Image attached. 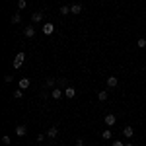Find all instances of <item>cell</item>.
<instances>
[{
	"mask_svg": "<svg viewBox=\"0 0 146 146\" xmlns=\"http://www.w3.org/2000/svg\"><path fill=\"white\" fill-rule=\"evenodd\" d=\"M23 60H25V53H18L14 58V68H20L23 64Z\"/></svg>",
	"mask_w": 146,
	"mask_h": 146,
	"instance_id": "6da1fadb",
	"label": "cell"
},
{
	"mask_svg": "<svg viewBox=\"0 0 146 146\" xmlns=\"http://www.w3.org/2000/svg\"><path fill=\"white\" fill-rule=\"evenodd\" d=\"M64 96H66L68 100H74V98H76V90H74L72 86H66V88H64Z\"/></svg>",
	"mask_w": 146,
	"mask_h": 146,
	"instance_id": "7a4b0ae2",
	"label": "cell"
},
{
	"mask_svg": "<svg viewBox=\"0 0 146 146\" xmlns=\"http://www.w3.org/2000/svg\"><path fill=\"white\" fill-rule=\"evenodd\" d=\"M53 31H55V25H53V23H51V22L43 23V33H45V35H51V33H53Z\"/></svg>",
	"mask_w": 146,
	"mask_h": 146,
	"instance_id": "3957f363",
	"label": "cell"
},
{
	"mask_svg": "<svg viewBox=\"0 0 146 146\" xmlns=\"http://www.w3.org/2000/svg\"><path fill=\"white\" fill-rule=\"evenodd\" d=\"M115 123H117V117H115V115H111V113L105 115V125H107V127H113Z\"/></svg>",
	"mask_w": 146,
	"mask_h": 146,
	"instance_id": "277c9868",
	"label": "cell"
},
{
	"mask_svg": "<svg viewBox=\"0 0 146 146\" xmlns=\"http://www.w3.org/2000/svg\"><path fill=\"white\" fill-rule=\"evenodd\" d=\"M123 136L133 138V136H135V129H133V127H125V129H123Z\"/></svg>",
	"mask_w": 146,
	"mask_h": 146,
	"instance_id": "5b68a950",
	"label": "cell"
},
{
	"mask_svg": "<svg viewBox=\"0 0 146 146\" xmlns=\"http://www.w3.org/2000/svg\"><path fill=\"white\" fill-rule=\"evenodd\" d=\"M62 94H64V92L60 90V88H55V90L51 92V98H53V100H60V98H62Z\"/></svg>",
	"mask_w": 146,
	"mask_h": 146,
	"instance_id": "8992f818",
	"label": "cell"
},
{
	"mask_svg": "<svg viewBox=\"0 0 146 146\" xmlns=\"http://www.w3.org/2000/svg\"><path fill=\"white\" fill-rule=\"evenodd\" d=\"M25 133H27V127H25V125H18V127H16V135L18 136H23Z\"/></svg>",
	"mask_w": 146,
	"mask_h": 146,
	"instance_id": "52a82bcc",
	"label": "cell"
},
{
	"mask_svg": "<svg viewBox=\"0 0 146 146\" xmlns=\"http://www.w3.org/2000/svg\"><path fill=\"white\" fill-rule=\"evenodd\" d=\"M23 35L31 39V37H33V35H35V27H31V25H29V27H25V29H23Z\"/></svg>",
	"mask_w": 146,
	"mask_h": 146,
	"instance_id": "ba28073f",
	"label": "cell"
},
{
	"mask_svg": "<svg viewBox=\"0 0 146 146\" xmlns=\"http://www.w3.org/2000/svg\"><path fill=\"white\" fill-rule=\"evenodd\" d=\"M117 84H119V80L115 78V76H109V78H107V88H115Z\"/></svg>",
	"mask_w": 146,
	"mask_h": 146,
	"instance_id": "9c48e42d",
	"label": "cell"
},
{
	"mask_svg": "<svg viewBox=\"0 0 146 146\" xmlns=\"http://www.w3.org/2000/svg\"><path fill=\"white\" fill-rule=\"evenodd\" d=\"M31 20H33L35 23H37V22H43V12H33V16H31Z\"/></svg>",
	"mask_w": 146,
	"mask_h": 146,
	"instance_id": "30bf717a",
	"label": "cell"
},
{
	"mask_svg": "<svg viewBox=\"0 0 146 146\" xmlns=\"http://www.w3.org/2000/svg\"><path fill=\"white\" fill-rule=\"evenodd\" d=\"M29 84H31V82H29V78H22V80H20V90L29 88Z\"/></svg>",
	"mask_w": 146,
	"mask_h": 146,
	"instance_id": "8fae6325",
	"label": "cell"
},
{
	"mask_svg": "<svg viewBox=\"0 0 146 146\" xmlns=\"http://www.w3.org/2000/svg\"><path fill=\"white\" fill-rule=\"evenodd\" d=\"M56 135H58V129H56V127H51V129L47 131V136H49V138H55Z\"/></svg>",
	"mask_w": 146,
	"mask_h": 146,
	"instance_id": "7c38bea8",
	"label": "cell"
},
{
	"mask_svg": "<svg viewBox=\"0 0 146 146\" xmlns=\"http://www.w3.org/2000/svg\"><path fill=\"white\" fill-rule=\"evenodd\" d=\"M82 12V4H72L70 6V14H80Z\"/></svg>",
	"mask_w": 146,
	"mask_h": 146,
	"instance_id": "4fadbf2b",
	"label": "cell"
},
{
	"mask_svg": "<svg viewBox=\"0 0 146 146\" xmlns=\"http://www.w3.org/2000/svg\"><path fill=\"white\" fill-rule=\"evenodd\" d=\"M98 100H100V101H105V100H107V92L101 90L100 94H98Z\"/></svg>",
	"mask_w": 146,
	"mask_h": 146,
	"instance_id": "5bb4252c",
	"label": "cell"
},
{
	"mask_svg": "<svg viewBox=\"0 0 146 146\" xmlns=\"http://www.w3.org/2000/svg\"><path fill=\"white\" fill-rule=\"evenodd\" d=\"M60 14H62V16H66V14H70V6H60Z\"/></svg>",
	"mask_w": 146,
	"mask_h": 146,
	"instance_id": "9a60e30c",
	"label": "cell"
},
{
	"mask_svg": "<svg viewBox=\"0 0 146 146\" xmlns=\"http://www.w3.org/2000/svg\"><path fill=\"white\" fill-rule=\"evenodd\" d=\"M22 22V16H20V14H14V16H12V23H20Z\"/></svg>",
	"mask_w": 146,
	"mask_h": 146,
	"instance_id": "2e32d148",
	"label": "cell"
},
{
	"mask_svg": "<svg viewBox=\"0 0 146 146\" xmlns=\"http://www.w3.org/2000/svg\"><path fill=\"white\" fill-rule=\"evenodd\" d=\"M136 47H138V49H144L146 47V39H138V41H136Z\"/></svg>",
	"mask_w": 146,
	"mask_h": 146,
	"instance_id": "e0dca14e",
	"label": "cell"
},
{
	"mask_svg": "<svg viewBox=\"0 0 146 146\" xmlns=\"http://www.w3.org/2000/svg\"><path fill=\"white\" fill-rule=\"evenodd\" d=\"M101 136H103V138H105V140H109V138H111V131H109V129H107V131H103V135H101Z\"/></svg>",
	"mask_w": 146,
	"mask_h": 146,
	"instance_id": "ac0fdd59",
	"label": "cell"
},
{
	"mask_svg": "<svg viewBox=\"0 0 146 146\" xmlns=\"http://www.w3.org/2000/svg\"><path fill=\"white\" fill-rule=\"evenodd\" d=\"M25 6H27V0H20V2H18V8H20V10H23Z\"/></svg>",
	"mask_w": 146,
	"mask_h": 146,
	"instance_id": "d6986e66",
	"label": "cell"
},
{
	"mask_svg": "<svg viewBox=\"0 0 146 146\" xmlns=\"http://www.w3.org/2000/svg\"><path fill=\"white\" fill-rule=\"evenodd\" d=\"M22 96H23V90H16L14 92V98H16V100H20Z\"/></svg>",
	"mask_w": 146,
	"mask_h": 146,
	"instance_id": "ffe728a7",
	"label": "cell"
},
{
	"mask_svg": "<svg viewBox=\"0 0 146 146\" xmlns=\"http://www.w3.org/2000/svg\"><path fill=\"white\" fill-rule=\"evenodd\" d=\"M53 86H55V80L49 78V80H47V88H53Z\"/></svg>",
	"mask_w": 146,
	"mask_h": 146,
	"instance_id": "44dd1931",
	"label": "cell"
},
{
	"mask_svg": "<svg viewBox=\"0 0 146 146\" xmlns=\"http://www.w3.org/2000/svg\"><path fill=\"white\" fill-rule=\"evenodd\" d=\"M2 142H4V144H10L12 138H10V136H2Z\"/></svg>",
	"mask_w": 146,
	"mask_h": 146,
	"instance_id": "7402d4cb",
	"label": "cell"
},
{
	"mask_svg": "<svg viewBox=\"0 0 146 146\" xmlns=\"http://www.w3.org/2000/svg\"><path fill=\"white\" fill-rule=\"evenodd\" d=\"M113 146H125V144L121 142V140H115V142H113Z\"/></svg>",
	"mask_w": 146,
	"mask_h": 146,
	"instance_id": "603a6c76",
	"label": "cell"
},
{
	"mask_svg": "<svg viewBox=\"0 0 146 146\" xmlns=\"http://www.w3.org/2000/svg\"><path fill=\"white\" fill-rule=\"evenodd\" d=\"M125 146H133V144H131V142H129V144H125Z\"/></svg>",
	"mask_w": 146,
	"mask_h": 146,
	"instance_id": "cb8c5ba5",
	"label": "cell"
}]
</instances>
